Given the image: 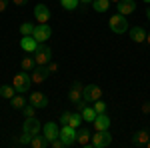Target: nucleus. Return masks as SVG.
Returning a JSON list of instances; mask_svg holds the SVG:
<instances>
[{"label": "nucleus", "instance_id": "1a4fd4ad", "mask_svg": "<svg viewBox=\"0 0 150 148\" xmlns=\"http://www.w3.org/2000/svg\"><path fill=\"white\" fill-rule=\"evenodd\" d=\"M60 122H62V124H68V126L78 128L84 120H82V114L80 112H64L62 116H60Z\"/></svg>", "mask_w": 150, "mask_h": 148}, {"label": "nucleus", "instance_id": "7ed1b4c3", "mask_svg": "<svg viewBox=\"0 0 150 148\" xmlns=\"http://www.w3.org/2000/svg\"><path fill=\"white\" fill-rule=\"evenodd\" d=\"M108 26H110V30H112L114 34H124L128 30V20H126L124 14H118V12H116L114 16H110Z\"/></svg>", "mask_w": 150, "mask_h": 148}, {"label": "nucleus", "instance_id": "0eeeda50", "mask_svg": "<svg viewBox=\"0 0 150 148\" xmlns=\"http://www.w3.org/2000/svg\"><path fill=\"white\" fill-rule=\"evenodd\" d=\"M22 132L30 134V136L40 134V132H42V124H40V120H38V118H34V116L26 118V120H24V124H22Z\"/></svg>", "mask_w": 150, "mask_h": 148}, {"label": "nucleus", "instance_id": "f03ea898", "mask_svg": "<svg viewBox=\"0 0 150 148\" xmlns=\"http://www.w3.org/2000/svg\"><path fill=\"white\" fill-rule=\"evenodd\" d=\"M34 60L36 66H46L48 62H52V48L44 42H38V48L34 50Z\"/></svg>", "mask_w": 150, "mask_h": 148}, {"label": "nucleus", "instance_id": "a19ab883", "mask_svg": "<svg viewBox=\"0 0 150 148\" xmlns=\"http://www.w3.org/2000/svg\"><path fill=\"white\" fill-rule=\"evenodd\" d=\"M146 146H148V148H150V140H148V142H146Z\"/></svg>", "mask_w": 150, "mask_h": 148}, {"label": "nucleus", "instance_id": "20e7f679", "mask_svg": "<svg viewBox=\"0 0 150 148\" xmlns=\"http://www.w3.org/2000/svg\"><path fill=\"white\" fill-rule=\"evenodd\" d=\"M76 134H78V128H74V126L64 124L62 128H60V140L64 142V146L76 144Z\"/></svg>", "mask_w": 150, "mask_h": 148}, {"label": "nucleus", "instance_id": "a211bd4d", "mask_svg": "<svg viewBox=\"0 0 150 148\" xmlns=\"http://www.w3.org/2000/svg\"><path fill=\"white\" fill-rule=\"evenodd\" d=\"M92 124H94V128H96V130H108V128H110V118L106 116V112H104V114H98V116L94 118Z\"/></svg>", "mask_w": 150, "mask_h": 148}, {"label": "nucleus", "instance_id": "473e14b6", "mask_svg": "<svg viewBox=\"0 0 150 148\" xmlns=\"http://www.w3.org/2000/svg\"><path fill=\"white\" fill-rule=\"evenodd\" d=\"M8 8V0H0V12H4Z\"/></svg>", "mask_w": 150, "mask_h": 148}, {"label": "nucleus", "instance_id": "f8f14e48", "mask_svg": "<svg viewBox=\"0 0 150 148\" xmlns=\"http://www.w3.org/2000/svg\"><path fill=\"white\" fill-rule=\"evenodd\" d=\"M48 76H50L48 66H36V68L30 72V78H32V82H34V84H42Z\"/></svg>", "mask_w": 150, "mask_h": 148}, {"label": "nucleus", "instance_id": "a878e982", "mask_svg": "<svg viewBox=\"0 0 150 148\" xmlns=\"http://www.w3.org/2000/svg\"><path fill=\"white\" fill-rule=\"evenodd\" d=\"M92 4H94V6H92L94 10L102 12V14H104V12H108V8H110V0H92Z\"/></svg>", "mask_w": 150, "mask_h": 148}, {"label": "nucleus", "instance_id": "4c0bfd02", "mask_svg": "<svg viewBox=\"0 0 150 148\" xmlns=\"http://www.w3.org/2000/svg\"><path fill=\"white\" fill-rule=\"evenodd\" d=\"M82 4H88V2H92V0H80Z\"/></svg>", "mask_w": 150, "mask_h": 148}, {"label": "nucleus", "instance_id": "f3484780", "mask_svg": "<svg viewBox=\"0 0 150 148\" xmlns=\"http://www.w3.org/2000/svg\"><path fill=\"white\" fill-rule=\"evenodd\" d=\"M134 10H136V2L134 0H120L118 2V14L128 16V14H132Z\"/></svg>", "mask_w": 150, "mask_h": 148}, {"label": "nucleus", "instance_id": "aec40b11", "mask_svg": "<svg viewBox=\"0 0 150 148\" xmlns=\"http://www.w3.org/2000/svg\"><path fill=\"white\" fill-rule=\"evenodd\" d=\"M80 114H82V120H84L86 124H92L94 118L98 116V112L94 110V106H84V108L80 110Z\"/></svg>", "mask_w": 150, "mask_h": 148}, {"label": "nucleus", "instance_id": "393cba45", "mask_svg": "<svg viewBox=\"0 0 150 148\" xmlns=\"http://www.w3.org/2000/svg\"><path fill=\"white\" fill-rule=\"evenodd\" d=\"M14 94H16V88H14L12 84H4V86H0V96H2V98L10 100Z\"/></svg>", "mask_w": 150, "mask_h": 148}, {"label": "nucleus", "instance_id": "f257e3e1", "mask_svg": "<svg viewBox=\"0 0 150 148\" xmlns=\"http://www.w3.org/2000/svg\"><path fill=\"white\" fill-rule=\"evenodd\" d=\"M32 84H34V82L30 78V72H24V70H20L18 74H14V78H12V86L16 88L18 94H26V92L30 90Z\"/></svg>", "mask_w": 150, "mask_h": 148}, {"label": "nucleus", "instance_id": "412c9836", "mask_svg": "<svg viewBox=\"0 0 150 148\" xmlns=\"http://www.w3.org/2000/svg\"><path fill=\"white\" fill-rule=\"evenodd\" d=\"M150 140V134L146 130H138L134 136H132V144L134 146H146V142Z\"/></svg>", "mask_w": 150, "mask_h": 148}, {"label": "nucleus", "instance_id": "c85d7f7f", "mask_svg": "<svg viewBox=\"0 0 150 148\" xmlns=\"http://www.w3.org/2000/svg\"><path fill=\"white\" fill-rule=\"evenodd\" d=\"M94 110H96L98 114L106 112V102H102V98H100V100H94Z\"/></svg>", "mask_w": 150, "mask_h": 148}, {"label": "nucleus", "instance_id": "c9c22d12", "mask_svg": "<svg viewBox=\"0 0 150 148\" xmlns=\"http://www.w3.org/2000/svg\"><path fill=\"white\" fill-rule=\"evenodd\" d=\"M146 42L150 44V32H146Z\"/></svg>", "mask_w": 150, "mask_h": 148}, {"label": "nucleus", "instance_id": "f704fd0d", "mask_svg": "<svg viewBox=\"0 0 150 148\" xmlns=\"http://www.w3.org/2000/svg\"><path fill=\"white\" fill-rule=\"evenodd\" d=\"M28 0H12V4H16V6H24Z\"/></svg>", "mask_w": 150, "mask_h": 148}, {"label": "nucleus", "instance_id": "4468645a", "mask_svg": "<svg viewBox=\"0 0 150 148\" xmlns=\"http://www.w3.org/2000/svg\"><path fill=\"white\" fill-rule=\"evenodd\" d=\"M20 48L24 52H28V54H34V50L38 48V40L34 36H22L20 38Z\"/></svg>", "mask_w": 150, "mask_h": 148}, {"label": "nucleus", "instance_id": "6e6552de", "mask_svg": "<svg viewBox=\"0 0 150 148\" xmlns=\"http://www.w3.org/2000/svg\"><path fill=\"white\" fill-rule=\"evenodd\" d=\"M38 40V42H46V40H50V36H52V28H50V24H38L34 28V34H32Z\"/></svg>", "mask_w": 150, "mask_h": 148}, {"label": "nucleus", "instance_id": "dca6fc26", "mask_svg": "<svg viewBox=\"0 0 150 148\" xmlns=\"http://www.w3.org/2000/svg\"><path fill=\"white\" fill-rule=\"evenodd\" d=\"M28 102L32 104L34 108H46L48 106V98H46V94H42V92H32Z\"/></svg>", "mask_w": 150, "mask_h": 148}, {"label": "nucleus", "instance_id": "39448f33", "mask_svg": "<svg viewBox=\"0 0 150 148\" xmlns=\"http://www.w3.org/2000/svg\"><path fill=\"white\" fill-rule=\"evenodd\" d=\"M112 144V136L108 134V130H96V134H92V146L94 148H106Z\"/></svg>", "mask_w": 150, "mask_h": 148}, {"label": "nucleus", "instance_id": "e433bc0d", "mask_svg": "<svg viewBox=\"0 0 150 148\" xmlns=\"http://www.w3.org/2000/svg\"><path fill=\"white\" fill-rule=\"evenodd\" d=\"M146 16H148V20H150V6L146 8Z\"/></svg>", "mask_w": 150, "mask_h": 148}, {"label": "nucleus", "instance_id": "9b49d317", "mask_svg": "<svg viewBox=\"0 0 150 148\" xmlns=\"http://www.w3.org/2000/svg\"><path fill=\"white\" fill-rule=\"evenodd\" d=\"M82 90H84V84H82L80 80H76V82L72 84V88L68 90V100L72 104H78L82 100Z\"/></svg>", "mask_w": 150, "mask_h": 148}, {"label": "nucleus", "instance_id": "423d86ee", "mask_svg": "<svg viewBox=\"0 0 150 148\" xmlns=\"http://www.w3.org/2000/svg\"><path fill=\"white\" fill-rule=\"evenodd\" d=\"M82 98L86 102H94V100H100L102 98V88L96 86V84H86L84 90H82Z\"/></svg>", "mask_w": 150, "mask_h": 148}, {"label": "nucleus", "instance_id": "58836bf2", "mask_svg": "<svg viewBox=\"0 0 150 148\" xmlns=\"http://www.w3.org/2000/svg\"><path fill=\"white\" fill-rule=\"evenodd\" d=\"M110 2H116V4H118V2H120V0H110Z\"/></svg>", "mask_w": 150, "mask_h": 148}, {"label": "nucleus", "instance_id": "2f4dec72", "mask_svg": "<svg viewBox=\"0 0 150 148\" xmlns=\"http://www.w3.org/2000/svg\"><path fill=\"white\" fill-rule=\"evenodd\" d=\"M46 66H48V70H50V74H54V72H58V64H56V62H48Z\"/></svg>", "mask_w": 150, "mask_h": 148}, {"label": "nucleus", "instance_id": "6ab92c4d", "mask_svg": "<svg viewBox=\"0 0 150 148\" xmlns=\"http://www.w3.org/2000/svg\"><path fill=\"white\" fill-rule=\"evenodd\" d=\"M130 38H132L136 44H140V42H146V30H144L142 26H134V28L130 30Z\"/></svg>", "mask_w": 150, "mask_h": 148}, {"label": "nucleus", "instance_id": "4be33fe9", "mask_svg": "<svg viewBox=\"0 0 150 148\" xmlns=\"http://www.w3.org/2000/svg\"><path fill=\"white\" fill-rule=\"evenodd\" d=\"M10 104H12V108H14V110H22L24 106H26V100H24V96L22 94H18V92H16V94H14V96H12L10 98Z\"/></svg>", "mask_w": 150, "mask_h": 148}, {"label": "nucleus", "instance_id": "9d476101", "mask_svg": "<svg viewBox=\"0 0 150 148\" xmlns=\"http://www.w3.org/2000/svg\"><path fill=\"white\" fill-rule=\"evenodd\" d=\"M34 18L38 24H46L50 20V8L46 4H36L34 6Z\"/></svg>", "mask_w": 150, "mask_h": 148}, {"label": "nucleus", "instance_id": "b1692460", "mask_svg": "<svg viewBox=\"0 0 150 148\" xmlns=\"http://www.w3.org/2000/svg\"><path fill=\"white\" fill-rule=\"evenodd\" d=\"M30 144L34 148H46L50 142H48L46 138H44V134H36V136H32V140H30Z\"/></svg>", "mask_w": 150, "mask_h": 148}, {"label": "nucleus", "instance_id": "7c9ffc66", "mask_svg": "<svg viewBox=\"0 0 150 148\" xmlns=\"http://www.w3.org/2000/svg\"><path fill=\"white\" fill-rule=\"evenodd\" d=\"M30 140H32V136L26 134V132H22V136H20V144H30Z\"/></svg>", "mask_w": 150, "mask_h": 148}, {"label": "nucleus", "instance_id": "ea45409f", "mask_svg": "<svg viewBox=\"0 0 150 148\" xmlns=\"http://www.w3.org/2000/svg\"><path fill=\"white\" fill-rule=\"evenodd\" d=\"M142 2H146V4H150V0H142Z\"/></svg>", "mask_w": 150, "mask_h": 148}, {"label": "nucleus", "instance_id": "ddd939ff", "mask_svg": "<svg viewBox=\"0 0 150 148\" xmlns=\"http://www.w3.org/2000/svg\"><path fill=\"white\" fill-rule=\"evenodd\" d=\"M42 134H44V138H46L48 142H52L54 138L60 136V128H58L56 122H46V124L42 126Z\"/></svg>", "mask_w": 150, "mask_h": 148}, {"label": "nucleus", "instance_id": "c756f323", "mask_svg": "<svg viewBox=\"0 0 150 148\" xmlns=\"http://www.w3.org/2000/svg\"><path fill=\"white\" fill-rule=\"evenodd\" d=\"M22 112H24V116H26V118H30V116H34V114H36V108H34L30 102H28V104L22 108Z\"/></svg>", "mask_w": 150, "mask_h": 148}, {"label": "nucleus", "instance_id": "72a5a7b5", "mask_svg": "<svg viewBox=\"0 0 150 148\" xmlns=\"http://www.w3.org/2000/svg\"><path fill=\"white\" fill-rule=\"evenodd\" d=\"M142 112H144V114L150 112V102H144V104H142Z\"/></svg>", "mask_w": 150, "mask_h": 148}, {"label": "nucleus", "instance_id": "bb28decb", "mask_svg": "<svg viewBox=\"0 0 150 148\" xmlns=\"http://www.w3.org/2000/svg\"><path fill=\"white\" fill-rule=\"evenodd\" d=\"M34 28H36V26L32 22H22V24H20V34H22V36H32V34H34Z\"/></svg>", "mask_w": 150, "mask_h": 148}, {"label": "nucleus", "instance_id": "cd10ccee", "mask_svg": "<svg viewBox=\"0 0 150 148\" xmlns=\"http://www.w3.org/2000/svg\"><path fill=\"white\" fill-rule=\"evenodd\" d=\"M60 4H62L64 10H76L78 4H80V0H60Z\"/></svg>", "mask_w": 150, "mask_h": 148}, {"label": "nucleus", "instance_id": "5701e85b", "mask_svg": "<svg viewBox=\"0 0 150 148\" xmlns=\"http://www.w3.org/2000/svg\"><path fill=\"white\" fill-rule=\"evenodd\" d=\"M20 68L24 70V72H32V70L36 68V60L34 56H24L22 62H20Z\"/></svg>", "mask_w": 150, "mask_h": 148}, {"label": "nucleus", "instance_id": "2eb2a0df", "mask_svg": "<svg viewBox=\"0 0 150 148\" xmlns=\"http://www.w3.org/2000/svg\"><path fill=\"white\" fill-rule=\"evenodd\" d=\"M76 142L80 144V146H90L92 144V134H90V130L88 128H80L78 126V134H76Z\"/></svg>", "mask_w": 150, "mask_h": 148}]
</instances>
